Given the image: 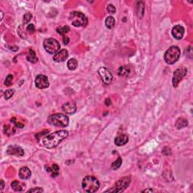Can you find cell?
Segmentation results:
<instances>
[{"label": "cell", "mask_w": 193, "mask_h": 193, "mask_svg": "<svg viewBox=\"0 0 193 193\" xmlns=\"http://www.w3.org/2000/svg\"><path fill=\"white\" fill-rule=\"evenodd\" d=\"M68 136V131L66 130H60L50 133L41 139V144L47 149H53L59 145L60 142Z\"/></svg>", "instance_id": "obj_1"}, {"label": "cell", "mask_w": 193, "mask_h": 193, "mask_svg": "<svg viewBox=\"0 0 193 193\" xmlns=\"http://www.w3.org/2000/svg\"><path fill=\"white\" fill-rule=\"evenodd\" d=\"M82 188L87 192H96L100 188V182L93 176H87L82 180Z\"/></svg>", "instance_id": "obj_2"}, {"label": "cell", "mask_w": 193, "mask_h": 193, "mask_svg": "<svg viewBox=\"0 0 193 193\" xmlns=\"http://www.w3.org/2000/svg\"><path fill=\"white\" fill-rule=\"evenodd\" d=\"M180 54L181 52L179 47L175 45L170 46L164 54V60L167 64H173L179 60Z\"/></svg>", "instance_id": "obj_3"}, {"label": "cell", "mask_w": 193, "mask_h": 193, "mask_svg": "<svg viewBox=\"0 0 193 193\" xmlns=\"http://www.w3.org/2000/svg\"><path fill=\"white\" fill-rule=\"evenodd\" d=\"M48 123L57 127H65L69 124V118L66 115L60 113L52 114L47 118Z\"/></svg>", "instance_id": "obj_4"}, {"label": "cell", "mask_w": 193, "mask_h": 193, "mask_svg": "<svg viewBox=\"0 0 193 193\" xmlns=\"http://www.w3.org/2000/svg\"><path fill=\"white\" fill-rule=\"evenodd\" d=\"M44 48L48 54H55L59 51L60 48V44L57 40L53 38H46L43 42Z\"/></svg>", "instance_id": "obj_5"}, {"label": "cell", "mask_w": 193, "mask_h": 193, "mask_svg": "<svg viewBox=\"0 0 193 193\" xmlns=\"http://www.w3.org/2000/svg\"><path fill=\"white\" fill-rule=\"evenodd\" d=\"M69 19L71 20L72 26L75 27L85 26L87 24V19L82 13L78 11H73L70 14Z\"/></svg>", "instance_id": "obj_6"}, {"label": "cell", "mask_w": 193, "mask_h": 193, "mask_svg": "<svg viewBox=\"0 0 193 193\" xmlns=\"http://www.w3.org/2000/svg\"><path fill=\"white\" fill-rule=\"evenodd\" d=\"M130 181H131V179H130V176L121 178V179H118L115 182L114 187H112L110 189H108L106 191H109V192H121V191H124L128 187V185L130 183Z\"/></svg>", "instance_id": "obj_7"}, {"label": "cell", "mask_w": 193, "mask_h": 193, "mask_svg": "<svg viewBox=\"0 0 193 193\" xmlns=\"http://www.w3.org/2000/svg\"><path fill=\"white\" fill-rule=\"evenodd\" d=\"M99 75L101 78V80L105 84L108 85L112 81V74L110 71L105 67H101L98 70Z\"/></svg>", "instance_id": "obj_8"}, {"label": "cell", "mask_w": 193, "mask_h": 193, "mask_svg": "<svg viewBox=\"0 0 193 193\" xmlns=\"http://www.w3.org/2000/svg\"><path fill=\"white\" fill-rule=\"evenodd\" d=\"M187 73V69L185 68H180V69H177L176 70L174 71L173 75V79H172V82H173V87H177L178 84L180 82L181 80L184 78Z\"/></svg>", "instance_id": "obj_9"}, {"label": "cell", "mask_w": 193, "mask_h": 193, "mask_svg": "<svg viewBox=\"0 0 193 193\" xmlns=\"http://www.w3.org/2000/svg\"><path fill=\"white\" fill-rule=\"evenodd\" d=\"M35 84L38 88L44 89L49 87V81L48 78L44 75H38L35 78Z\"/></svg>", "instance_id": "obj_10"}, {"label": "cell", "mask_w": 193, "mask_h": 193, "mask_svg": "<svg viewBox=\"0 0 193 193\" xmlns=\"http://www.w3.org/2000/svg\"><path fill=\"white\" fill-rule=\"evenodd\" d=\"M7 153L11 155L23 156L24 155V151L21 147L17 145H10L7 149Z\"/></svg>", "instance_id": "obj_11"}, {"label": "cell", "mask_w": 193, "mask_h": 193, "mask_svg": "<svg viewBox=\"0 0 193 193\" xmlns=\"http://www.w3.org/2000/svg\"><path fill=\"white\" fill-rule=\"evenodd\" d=\"M171 33L172 35L176 39L180 40L181 38H182L184 33H185V29L183 28V26H180V25H176L172 29Z\"/></svg>", "instance_id": "obj_12"}, {"label": "cell", "mask_w": 193, "mask_h": 193, "mask_svg": "<svg viewBox=\"0 0 193 193\" xmlns=\"http://www.w3.org/2000/svg\"><path fill=\"white\" fill-rule=\"evenodd\" d=\"M68 56H69V53L66 49H63L59 51L57 54H55L53 57V60L57 63H60V62H63L67 59Z\"/></svg>", "instance_id": "obj_13"}, {"label": "cell", "mask_w": 193, "mask_h": 193, "mask_svg": "<svg viewBox=\"0 0 193 193\" xmlns=\"http://www.w3.org/2000/svg\"><path fill=\"white\" fill-rule=\"evenodd\" d=\"M62 109L63 110L66 112V114H69V115H72V114L75 113V111H76V106L74 103L72 102H67V103H65L62 106Z\"/></svg>", "instance_id": "obj_14"}, {"label": "cell", "mask_w": 193, "mask_h": 193, "mask_svg": "<svg viewBox=\"0 0 193 193\" xmlns=\"http://www.w3.org/2000/svg\"><path fill=\"white\" fill-rule=\"evenodd\" d=\"M19 176L21 179H28L31 176V171L27 167H23L19 170Z\"/></svg>", "instance_id": "obj_15"}, {"label": "cell", "mask_w": 193, "mask_h": 193, "mask_svg": "<svg viewBox=\"0 0 193 193\" xmlns=\"http://www.w3.org/2000/svg\"><path fill=\"white\" fill-rule=\"evenodd\" d=\"M127 142H128V136L127 135H120V136H116L115 139V144L118 146H124Z\"/></svg>", "instance_id": "obj_16"}, {"label": "cell", "mask_w": 193, "mask_h": 193, "mask_svg": "<svg viewBox=\"0 0 193 193\" xmlns=\"http://www.w3.org/2000/svg\"><path fill=\"white\" fill-rule=\"evenodd\" d=\"M11 188L16 191H22L26 188V184L24 182H20L17 180H14L11 184Z\"/></svg>", "instance_id": "obj_17"}, {"label": "cell", "mask_w": 193, "mask_h": 193, "mask_svg": "<svg viewBox=\"0 0 193 193\" xmlns=\"http://www.w3.org/2000/svg\"><path fill=\"white\" fill-rule=\"evenodd\" d=\"M59 170H60V167L56 164H53L51 167H48L46 169L47 173H51L53 177H55L59 174Z\"/></svg>", "instance_id": "obj_18"}, {"label": "cell", "mask_w": 193, "mask_h": 193, "mask_svg": "<svg viewBox=\"0 0 193 193\" xmlns=\"http://www.w3.org/2000/svg\"><path fill=\"white\" fill-rule=\"evenodd\" d=\"M118 72L120 76H128L130 73V69L128 66H122L118 69Z\"/></svg>", "instance_id": "obj_19"}, {"label": "cell", "mask_w": 193, "mask_h": 193, "mask_svg": "<svg viewBox=\"0 0 193 193\" xmlns=\"http://www.w3.org/2000/svg\"><path fill=\"white\" fill-rule=\"evenodd\" d=\"M26 60L29 62H31V63H36L38 62V57H36V54H35V51L32 49L29 50V53L27 56H26Z\"/></svg>", "instance_id": "obj_20"}, {"label": "cell", "mask_w": 193, "mask_h": 193, "mask_svg": "<svg viewBox=\"0 0 193 193\" xmlns=\"http://www.w3.org/2000/svg\"><path fill=\"white\" fill-rule=\"evenodd\" d=\"M105 24L108 29H112L115 24V20L114 17L112 16H109V17H106V20H105Z\"/></svg>", "instance_id": "obj_21"}, {"label": "cell", "mask_w": 193, "mask_h": 193, "mask_svg": "<svg viewBox=\"0 0 193 193\" xmlns=\"http://www.w3.org/2000/svg\"><path fill=\"white\" fill-rule=\"evenodd\" d=\"M187 125H188V121H187L186 119H185L183 118H179L176 122V127L178 129L183 128V127H186Z\"/></svg>", "instance_id": "obj_22"}, {"label": "cell", "mask_w": 193, "mask_h": 193, "mask_svg": "<svg viewBox=\"0 0 193 193\" xmlns=\"http://www.w3.org/2000/svg\"><path fill=\"white\" fill-rule=\"evenodd\" d=\"M67 66L69 70H75L77 68V66H78V61L76 60V59L72 58L69 60H68Z\"/></svg>", "instance_id": "obj_23"}, {"label": "cell", "mask_w": 193, "mask_h": 193, "mask_svg": "<svg viewBox=\"0 0 193 193\" xmlns=\"http://www.w3.org/2000/svg\"><path fill=\"white\" fill-rule=\"evenodd\" d=\"M57 33H59L61 35H66V34L67 32H69V27L68 26H59V27L57 28Z\"/></svg>", "instance_id": "obj_24"}, {"label": "cell", "mask_w": 193, "mask_h": 193, "mask_svg": "<svg viewBox=\"0 0 193 193\" xmlns=\"http://www.w3.org/2000/svg\"><path fill=\"white\" fill-rule=\"evenodd\" d=\"M144 11H145V6L142 2H139V6H137V16L139 18H142L144 14Z\"/></svg>", "instance_id": "obj_25"}, {"label": "cell", "mask_w": 193, "mask_h": 193, "mask_svg": "<svg viewBox=\"0 0 193 193\" xmlns=\"http://www.w3.org/2000/svg\"><path fill=\"white\" fill-rule=\"evenodd\" d=\"M121 163H122V159H121V157H118L116 161H115L112 163L111 167H112V170H117V169H118L121 167Z\"/></svg>", "instance_id": "obj_26"}, {"label": "cell", "mask_w": 193, "mask_h": 193, "mask_svg": "<svg viewBox=\"0 0 193 193\" xmlns=\"http://www.w3.org/2000/svg\"><path fill=\"white\" fill-rule=\"evenodd\" d=\"M3 130H4V132H5V134L8 135V136H10V135H11V134H14V132H15V129L9 125L4 126Z\"/></svg>", "instance_id": "obj_27"}, {"label": "cell", "mask_w": 193, "mask_h": 193, "mask_svg": "<svg viewBox=\"0 0 193 193\" xmlns=\"http://www.w3.org/2000/svg\"><path fill=\"white\" fill-rule=\"evenodd\" d=\"M14 90L13 89H8V90H6L5 92H4V97H5V100H8L11 97V96L14 95Z\"/></svg>", "instance_id": "obj_28"}, {"label": "cell", "mask_w": 193, "mask_h": 193, "mask_svg": "<svg viewBox=\"0 0 193 193\" xmlns=\"http://www.w3.org/2000/svg\"><path fill=\"white\" fill-rule=\"evenodd\" d=\"M32 19V14L30 13H26L24 16H23V24H26L29 23Z\"/></svg>", "instance_id": "obj_29"}, {"label": "cell", "mask_w": 193, "mask_h": 193, "mask_svg": "<svg viewBox=\"0 0 193 193\" xmlns=\"http://www.w3.org/2000/svg\"><path fill=\"white\" fill-rule=\"evenodd\" d=\"M106 10H107L108 13H109V14H115V11H116L115 6L113 5H112V4H109V5H107Z\"/></svg>", "instance_id": "obj_30"}, {"label": "cell", "mask_w": 193, "mask_h": 193, "mask_svg": "<svg viewBox=\"0 0 193 193\" xmlns=\"http://www.w3.org/2000/svg\"><path fill=\"white\" fill-rule=\"evenodd\" d=\"M12 80H13V75H8L6 77V79L5 81V85L10 86L12 84Z\"/></svg>", "instance_id": "obj_31"}, {"label": "cell", "mask_w": 193, "mask_h": 193, "mask_svg": "<svg viewBox=\"0 0 193 193\" xmlns=\"http://www.w3.org/2000/svg\"><path fill=\"white\" fill-rule=\"evenodd\" d=\"M26 30H27L29 33H33V32H35V26H34L33 24L30 23V24L28 25L27 27H26Z\"/></svg>", "instance_id": "obj_32"}, {"label": "cell", "mask_w": 193, "mask_h": 193, "mask_svg": "<svg viewBox=\"0 0 193 193\" xmlns=\"http://www.w3.org/2000/svg\"><path fill=\"white\" fill-rule=\"evenodd\" d=\"M43 189L40 187H35V188H31L28 191V192H42Z\"/></svg>", "instance_id": "obj_33"}, {"label": "cell", "mask_w": 193, "mask_h": 193, "mask_svg": "<svg viewBox=\"0 0 193 193\" xmlns=\"http://www.w3.org/2000/svg\"><path fill=\"white\" fill-rule=\"evenodd\" d=\"M11 122H14V124H15L16 127H20V128H23V124H20V123H19V122H17V121H15V118H12V119H11Z\"/></svg>", "instance_id": "obj_34"}, {"label": "cell", "mask_w": 193, "mask_h": 193, "mask_svg": "<svg viewBox=\"0 0 193 193\" xmlns=\"http://www.w3.org/2000/svg\"><path fill=\"white\" fill-rule=\"evenodd\" d=\"M63 43H64L65 44H67L69 42V37L66 36V35H63Z\"/></svg>", "instance_id": "obj_35"}, {"label": "cell", "mask_w": 193, "mask_h": 193, "mask_svg": "<svg viewBox=\"0 0 193 193\" xmlns=\"http://www.w3.org/2000/svg\"><path fill=\"white\" fill-rule=\"evenodd\" d=\"M4 187H5V182H4V180H1V186H0V190L1 191H2L4 188Z\"/></svg>", "instance_id": "obj_36"}, {"label": "cell", "mask_w": 193, "mask_h": 193, "mask_svg": "<svg viewBox=\"0 0 193 193\" xmlns=\"http://www.w3.org/2000/svg\"><path fill=\"white\" fill-rule=\"evenodd\" d=\"M155 190L152 189V188H147V189H145L143 191H142V192H147V191H149V192H152V191H154Z\"/></svg>", "instance_id": "obj_37"}]
</instances>
